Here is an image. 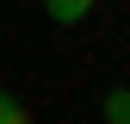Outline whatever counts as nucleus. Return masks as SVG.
<instances>
[{
  "mask_svg": "<svg viewBox=\"0 0 130 124\" xmlns=\"http://www.w3.org/2000/svg\"><path fill=\"white\" fill-rule=\"evenodd\" d=\"M93 12V0H43V19H56V25H80Z\"/></svg>",
  "mask_w": 130,
  "mask_h": 124,
  "instance_id": "f257e3e1",
  "label": "nucleus"
},
{
  "mask_svg": "<svg viewBox=\"0 0 130 124\" xmlns=\"http://www.w3.org/2000/svg\"><path fill=\"white\" fill-rule=\"evenodd\" d=\"M99 112H105V124H130V87H111Z\"/></svg>",
  "mask_w": 130,
  "mask_h": 124,
  "instance_id": "f03ea898",
  "label": "nucleus"
},
{
  "mask_svg": "<svg viewBox=\"0 0 130 124\" xmlns=\"http://www.w3.org/2000/svg\"><path fill=\"white\" fill-rule=\"evenodd\" d=\"M0 124H31V112L12 99V93H0Z\"/></svg>",
  "mask_w": 130,
  "mask_h": 124,
  "instance_id": "7ed1b4c3",
  "label": "nucleus"
}]
</instances>
